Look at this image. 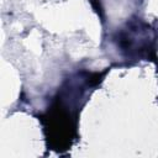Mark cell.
I'll return each mask as SVG.
<instances>
[{"instance_id": "6da1fadb", "label": "cell", "mask_w": 158, "mask_h": 158, "mask_svg": "<svg viewBox=\"0 0 158 158\" xmlns=\"http://www.w3.org/2000/svg\"><path fill=\"white\" fill-rule=\"evenodd\" d=\"M91 1V4H93V6H94V9H95V11L101 16V19H102V9H101V6H100V2H99V0H90Z\"/></svg>"}]
</instances>
